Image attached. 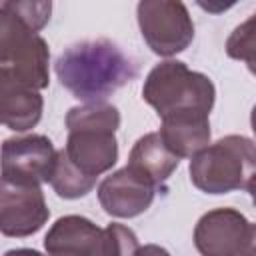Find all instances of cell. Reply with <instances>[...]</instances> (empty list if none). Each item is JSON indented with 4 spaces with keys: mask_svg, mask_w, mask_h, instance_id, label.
<instances>
[{
    "mask_svg": "<svg viewBox=\"0 0 256 256\" xmlns=\"http://www.w3.org/2000/svg\"><path fill=\"white\" fill-rule=\"evenodd\" d=\"M50 210L38 184L12 182L0 176V232L10 238L36 234L48 222Z\"/></svg>",
    "mask_w": 256,
    "mask_h": 256,
    "instance_id": "obj_8",
    "label": "cell"
},
{
    "mask_svg": "<svg viewBox=\"0 0 256 256\" xmlns=\"http://www.w3.org/2000/svg\"><path fill=\"white\" fill-rule=\"evenodd\" d=\"M194 246L200 256H252L254 224L236 208H214L196 222Z\"/></svg>",
    "mask_w": 256,
    "mask_h": 256,
    "instance_id": "obj_7",
    "label": "cell"
},
{
    "mask_svg": "<svg viewBox=\"0 0 256 256\" xmlns=\"http://www.w3.org/2000/svg\"><path fill=\"white\" fill-rule=\"evenodd\" d=\"M256 172V148L248 136L230 134L192 156L190 180L206 194L252 192Z\"/></svg>",
    "mask_w": 256,
    "mask_h": 256,
    "instance_id": "obj_4",
    "label": "cell"
},
{
    "mask_svg": "<svg viewBox=\"0 0 256 256\" xmlns=\"http://www.w3.org/2000/svg\"><path fill=\"white\" fill-rule=\"evenodd\" d=\"M136 16L144 42L158 56H176L194 40V22L182 2L142 0Z\"/></svg>",
    "mask_w": 256,
    "mask_h": 256,
    "instance_id": "obj_6",
    "label": "cell"
},
{
    "mask_svg": "<svg viewBox=\"0 0 256 256\" xmlns=\"http://www.w3.org/2000/svg\"><path fill=\"white\" fill-rule=\"evenodd\" d=\"M56 160V148L42 134L6 138L0 148V176L12 182L44 184Z\"/></svg>",
    "mask_w": 256,
    "mask_h": 256,
    "instance_id": "obj_9",
    "label": "cell"
},
{
    "mask_svg": "<svg viewBox=\"0 0 256 256\" xmlns=\"http://www.w3.org/2000/svg\"><path fill=\"white\" fill-rule=\"evenodd\" d=\"M180 160L164 146L160 134L150 132L136 140V144L130 150V158L126 166L158 188L172 176Z\"/></svg>",
    "mask_w": 256,
    "mask_h": 256,
    "instance_id": "obj_14",
    "label": "cell"
},
{
    "mask_svg": "<svg viewBox=\"0 0 256 256\" xmlns=\"http://www.w3.org/2000/svg\"><path fill=\"white\" fill-rule=\"evenodd\" d=\"M48 184L54 188V192L60 198L76 200V198L86 196L96 186V180L94 178H88L80 170H76L70 164V160L66 158L64 150H56V160H54V166H52Z\"/></svg>",
    "mask_w": 256,
    "mask_h": 256,
    "instance_id": "obj_15",
    "label": "cell"
},
{
    "mask_svg": "<svg viewBox=\"0 0 256 256\" xmlns=\"http://www.w3.org/2000/svg\"><path fill=\"white\" fill-rule=\"evenodd\" d=\"M50 50L46 40L32 32L22 18L0 4V68H10L34 90H44L50 82Z\"/></svg>",
    "mask_w": 256,
    "mask_h": 256,
    "instance_id": "obj_5",
    "label": "cell"
},
{
    "mask_svg": "<svg viewBox=\"0 0 256 256\" xmlns=\"http://www.w3.org/2000/svg\"><path fill=\"white\" fill-rule=\"evenodd\" d=\"M8 8L12 12H16L22 22L32 30V32H40L48 20H50V12H52V2H6Z\"/></svg>",
    "mask_w": 256,
    "mask_h": 256,
    "instance_id": "obj_18",
    "label": "cell"
},
{
    "mask_svg": "<svg viewBox=\"0 0 256 256\" xmlns=\"http://www.w3.org/2000/svg\"><path fill=\"white\" fill-rule=\"evenodd\" d=\"M104 230L78 214L58 218L44 236L48 256H102Z\"/></svg>",
    "mask_w": 256,
    "mask_h": 256,
    "instance_id": "obj_12",
    "label": "cell"
},
{
    "mask_svg": "<svg viewBox=\"0 0 256 256\" xmlns=\"http://www.w3.org/2000/svg\"><path fill=\"white\" fill-rule=\"evenodd\" d=\"M142 98L160 118L182 114L210 116L216 88L206 74L190 70L180 60H166L148 72L142 86Z\"/></svg>",
    "mask_w": 256,
    "mask_h": 256,
    "instance_id": "obj_3",
    "label": "cell"
},
{
    "mask_svg": "<svg viewBox=\"0 0 256 256\" xmlns=\"http://www.w3.org/2000/svg\"><path fill=\"white\" fill-rule=\"evenodd\" d=\"M210 116L202 114H182L162 118L158 130L164 146L178 158H192L210 144Z\"/></svg>",
    "mask_w": 256,
    "mask_h": 256,
    "instance_id": "obj_13",
    "label": "cell"
},
{
    "mask_svg": "<svg viewBox=\"0 0 256 256\" xmlns=\"http://www.w3.org/2000/svg\"><path fill=\"white\" fill-rule=\"evenodd\" d=\"M54 70L60 84L84 104L106 102L138 74L132 58L110 40H86L66 48Z\"/></svg>",
    "mask_w": 256,
    "mask_h": 256,
    "instance_id": "obj_1",
    "label": "cell"
},
{
    "mask_svg": "<svg viewBox=\"0 0 256 256\" xmlns=\"http://www.w3.org/2000/svg\"><path fill=\"white\" fill-rule=\"evenodd\" d=\"M42 110L40 92L22 82L10 68H0V126L26 132L40 122Z\"/></svg>",
    "mask_w": 256,
    "mask_h": 256,
    "instance_id": "obj_11",
    "label": "cell"
},
{
    "mask_svg": "<svg viewBox=\"0 0 256 256\" xmlns=\"http://www.w3.org/2000/svg\"><path fill=\"white\" fill-rule=\"evenodd\" d=\"M156 186L138 176L128 166L106 176L98 186V200L106 214L114 218H134L150 208Z\"/></svg>",
    "mask_w": 256,
    "mask_h": 256,
    "instance_id": "obj_10",
    "label": "cell"
},
{
    "mask_svg": "<svg viewBox=\"0 0 256 256\" xmlns=\"http://www.w3.org/2000/svg\"><path fill=\"white\" fill-rule=\"evenodd\" d=\"M4 256H44V254L34 248H14V250H8Z\"/></svg>",
    "mask_w": 256,
    "mask_h": 256,
    "instance_id": "obj_20",
    "label": "cell"
},
{
    "mask_svg": "<svg viewBox=\"0 0 256 256\" xmlns=\"http://www.w3.org/2000/svg\"><path fill=\"white\" fill-rule=\"evenodd\" d=\"M68 138L62 148L70 164L88 178L108 172L118 160L120 112L108 102H88L68 110Z\"/></svg>",
    "mask_w": 256,
    "mask_h": 256,
    "instance_id": "obj_2",
    "label": "cell"
},
{
    "mask_svg": "<svg viewBox=\"0 0 256 256\" xmlns=\"http://www.w3.org/2000/svg\"><path fill=\"white\" fill-rule=\"evenodd\" d=\"M226 52L234 60H244L254 70V16L240 24L226 42Z\"/></svg>",
    "mask_w": 256,
    "mask_h": 256,
    "instance_id": "obj_17",
    "label": "cell"
},
{
    "mask_svg": "<svg viewBox=\"0 0 256 256\" xmlns=\"http://www.w3.org/2000/svg\"><path fill=\"white\" fill-rule=\"evenodd\" d=\"M138 248V238L128 226L112 222L104 228L102 256H136Z\"/></svg>",
    "mask_w": 256,
    "mask_h": 256,
    "instance_id": "obj_16",
    "label": "cell"
},
{
    "mask_svg": "<svg viewBox=\"0 0 256 256\" xmlns=\"http://www.w3.org/2000/svg\"><path fill=\"white\" fill-rule=\"evenodd\" d=\"M136 256H170V252L158 244H146V246H140Z\"/></svg>",
    "mask_w": 256,
    "mask_h": 256,
    "instance_id": "obj_19",
    "label": "cell"
}]
</instances>
